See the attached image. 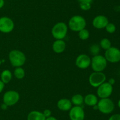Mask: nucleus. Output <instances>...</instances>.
I'll return each instance as SVG.
<instances>
[{"label": "nucleus", "mask_w": 120, "mask_h": 120, "mask_svg": "<svg viewBox=\"0 0 120 120\" xmlns=\"http://www.w3.org/2000/svg\"><path fill=\"white\" fill-rule=\"evenodd\" d=\"M26 56L23 52L19 50H12L9 54V60L13 67H21L26 61Z\"/></svg>", "instance_id": "obj_1"}, {"label": "nucleus", "mask_w": 120, "mask_h": 120, "mask_svg": "<svg viewBox=\"0 0 120 120\" xmlns=\"http://www.w3.org/2000/svg\"><path fill=\"white\" fill-rule=\"evenodd\" d=\"M86 21L84 17L80 15H75L70 19L69 27L71 30L75 32H79L85 28Z\"/></svg>", "instance_id": "obj_2"}, {"label": "nucleus", "mask_w": 120, "mask_h": 120, "mask_svg": "<svg viewBox=\"0 0 120 120\" xmlns=\"http://www.w3.org/2000/svg\"><path fill=\"white\" fill-rule=\"evenodd\" d=\"M98 110L104 114H110L113 112L115 105L112 100L109 98H101L97 104Z\"/></svg>", "instance_id": "obj_3"}, {"label": "nucleus", "mask_w": 120, "mask_h": 120, "mask_svg": "<svg viewBox=\"0 0 120 120\" xmlns=\"http://www.w3.org/2000/svg\"><path fill=\"white\" fill-rule=\"evenodd\" d=\"M91 65L94 72H103L107 65V61L103 55H94L91 60Z\"/></svg>", "instance_id": "obj_4"}, {"label": "nucleus", "mask_w": 120, "mask_h": 120, "mask_svg": "<svg viewBox=\"0 0 120 120\" xmlns=\"http://www.w3.org/2000/svg\"><path fill=\"white\" fill-rule=\"evenodd\" d=\"M68 31L67 25L63 22H59L53 26L52 29V34L56 40H63L66 36Z\"/></svg>", "instance_id": "obj_5"}, {"label": "nucleus", "mask_w": 120, "mask_h": 120, "mask_svg": "<svg viewBox=\"0 0 120 120\" xmlns=\"http://www.w3.org/2000/svg\"><path fill=\"white\" fill-rule=\"evenodd\" d=\"M106 76L103 72H94L89 76V83L92 87L97 88L105 82Z\"/></svg>", "instance_id": "obj_6"}, {"label": "nucleus", "mask_w": 120, "mask_h": 120, "mask_svg": "<svg viewBox=\"0 0 120 120\" xmlns=\"http://www.w3.org/2000/svg\"><path fill=\"white\" fill-rule=\"evenodd\" d=\"M104 57L111 63H117L120 61V49L117 47H111L105 50Z\"/></svg>", "instance_id": "obj_7"}, {"label": "nucleus", "mask_w": 120, "mask_h": 120, "mask_svg": "<svg viewBox=\"0 0 120 120\" xmlns=\"http://www.w3.org/2000/svg\"><path fill=\"white\" fill-rule=\"evenodd\" d=\"M19 98V94L18 92L14 90L8 91L4 94L3 102L8 107L12 106L18 102Z\"/></svg>", "instance_id": "obj_8"}, {"label": "nucleus", "mask_w": 120, "mask_h": 120, "mask_svg": "<svg viewBox=\"0 0 120 120\" xmlns=\"http://www.w3.org/2000/svg\"><path fill=\"white\" fill-rule=\"evenodd\" d=\"M97 88V95L100 98H109L113 91V87L108 82H104Z\"/></svg>", "instance_id": "obj_9"}, {"label": "nucleus", "mask_w": 120, "mask_h": 120, "mask_svg": "<svg viewBox=\"0 0 120 120\" xmlns=\"http://www.w3.org/2000/svg\"><path fill=\"white\" fill-rule=\"evenodd\" d=\"M14 28V22L13 20L8 16H2L0 18V32L2 33H9Z\"/></svg>", "instance_id": "obj_10"}, {"label": "nucleus", "mask_w": 120, "mask_h": 120, "mask_svg": "<svg viewBox=\"0 0 120 120\" xmlns=\"http://www.w3.org/2000/svg\"><path fill=\"white\" fill-rule=\"evenodd\" d=\"M84 117L85 113L81 106H75L69 110L70 120H84Z\"/></svg>", "instance_id": "obj_11"}, {"label": "nucleus", "mask_w": 120, "mask_h": 120, "mask_svg": "<svg viewBox=\"0 0 120 120\" xmlns=\"http://www.w3.org/2000/svg\"><path fill=\"white\" fill-rule=\"evenodd\" d=\"M76 65L80 69H86L91 65V59L86 54H80L76 58Z\"/></svg>", "instance_id": "obj_12"}, {"label": "nucleus", "mask_w": 120, "mask_h": 120, "mask_svg": "<svg viewBox=\"0 0 120 120\" xmlns=\"http://www.w3.org/2000/svg\"><path fill=\"white\" fill-rule=\"evenodd\" d=\"M109 20L105 15H97L93 21V25L96 29H103L105 28L109 23Z\"/></svg>", "instance_id": "obj_13"}, {"label": "nucleus", "mask_w": 120, "mask_h": 120, "mask_svg": "<svg viewBox=\"0 0 120 120\" xmlns=\"http://www.w3.org/2000/svg\"><path fill=\"white\" fill-rule=\"evenodd\" d=\"M57 108L63 111H69L72 107V103L69 99L62 98L59 100L57 103Z\"/></svg>", "instance_id": "obj_14"}, {"label": "nucleus", "mask_w": 120, "mask_h": 120, "mask_svg": "<svg viewBox=\"0 0 120 120\" xmlns=\"http://www.w3.org/2000/svg\"><path fill=\"white\" fill-rule=\"evenodd\" d=\"M53 50L57 54L62 53L65 50L66 43L63 40H56L52 45Z\"/></svg>", "instance_id": "obj_15"}, {"label": "nucleus", "mask_w": 120, "mask_h": 120, "mask_svg": "<svg viewBox=\"0 0 120 120\" xmlns=\"http://www.w3.org/2000/svg\"><path fill=\"white\" fill-rule=\"evenodd\" d=\"M98 98L97 96L93 94H89L84 98V102L88 106L93 107L98 103Z\"/></svg>", "instance_id": "obj_16"}, {"label": "nucleus", "mask_w": 120, "mask_h": 120, "mask_svg": "<svg viewBox=\"0 0 120 120\" xmlns=\"http://www.w3.org/2000/svg\"><path fill=\"white\" fill-rule=\"evenodd\" d=\"M46 117L43 112L38 111H32L28 114L27 120H45Z\"/></svg>", "instance_id": "obj_17"}, {"label": "nucleus", "mask_w": 120, "mask_h": 120, "mask_svg": "<svg viewBox=\"0 0 120 120\" xmlns=\"http://www.w3.org/2000/svg\"><path fill=\"white\" fill-rule=\"evenodd\" d=\"M12 77V72L8 69H5L1 72V80L4 84H7L10 82Z\"/></svg>", "instance_id": "obj_18"}, {"label": "nucleus", "mask_w": 120, "mask_h": 120, "mask_svg": "<svg viewBox=\"0 0 120 120\" xmlns=\"http://www.w3.org/2000/svg\"><path fill=\"white\" fill-rule=\"evenodd\" d=\"M71 102L75 106H81L84 102V98L81 94H76L72 96Z\"/></svg>", "instance_id": "obj_19"}, {"label": "nucleus", "mask_w": 120, "mask_h": 120, "mask_svg": "<svg viewBox=\"0 0 120 120\" xmlns=\"http://www.w3.org/2000/svg\"><path fill=\"white\" fill-rule=\"evenodd\" d=\"M14 74L16 78L21 80L24 78L25 75V72L24 69L21 67H16L14 70Z\"/></svg>", "instance_id": "obj_20"}, {"label": "nucleus", "mask_w": 120, "mask_h": 120, "mask_svg": "<svg viewBox=\"0 0 120 120\" xmlns=\"http://www.w3.org/2000/svg\"><path fill=\"white\" fill-rule=\"evenodd\" d=\"M100 46L101 48H103V49H105V50H107L111 47H112L110 40L109 39L106 38H104L101 40Z\"/></svg>", "instance_id": "obj_21"}, {"label": "nucleus", "mask_w": 120, "mask_h": 120, "mask_svg": "<svg viewBox=\"0 0 120 120\" xmlns=\"http://www.w3.org/2000/svg\"><path fill=\"white\" fill-rule=\"evenodd\" d=\"M89 36H90L89 31L85 28L80 31L79 32V36L82 40H87L89 38Z\"/></svg>", "instance_id": "obj_22"}, {"label": "nucleus", "mask_w": 120, "mask_h": 120, "mask_svg": "<svg viewBox=\"0 0 120 120\" xmlns=\"http://www.w3.org/2000/svg\"><path fill=\"white\" fill-rule=\"evenodd\" d=\"M100 47L97 44H93L90 47V52L91 54L94 55H98V53L100 52Z\"/></svg>", "instance_id": "obj_23"}, {"label": "nucleus", "mask_w": 120, "mask_h": 120, "mask_svg": "<svg viewBox=\"0 0 120 120\" xmlns=\"http://www.w3.org/2000/svg\"><path fill=\"white\" fill-rule=\"evenodd\" d=\"M105 28L106 29L107 32L110 33V34H113L116 31V26L113 23H110V22H109Z\"/></svg>", "instance_id": "obj_24"}, {"label": "nucleus", "mask_w": 120, "mask_h": 120, "mask_svg": "<svg viewBox=\"0 0 120 120\" xmlns=\"http://www.w3.org/2000/svg\"><path fill=\"white\" fill-rule=\"evenodd\" d=\"M80 7L83 11H88L90 9L91 5L90 3H80Z\"/></svg>", "instance_id": "obj_25"}, {"label": "nucleus", "mask_w": 120, "mask_h": 120, "mask_svg": "<svg viewBox=\"0 0 120 120\" xmlns=\"http://www.w3.org/2000/svg\"><path fill=\"white\" fill-rule=\"evenodd\" d=\"M108 120H120V114H115L110 116Z\"/></svg>", "instance_id": "obj_26"}, {"label": "nucleus", "mask_w": 120, "mask_h": 120, "mask_svg": "<svg viewBox=\"0 0 120 120\" xmlns=\"http://www.w3.org/2000/svg\"><path fill=\"white\" fill-rule=\"evenodd\" d=\"M43 114L44 115V116H45L46 118H48L49 116H51V111L49 109H45L43 112Z\"/></svg>", "instance_id": "obj_27"}, {"label": "nucleus", "mask_w": 120, "mask_h": 120, "mask_svg": "<svg viewBox=\"0 0 120 120\" xmlns=\"http://www.w3.org/2000/svg\"><path fill=\"white\" fill-rule=\"evenodd\" d=\"M79 3H90L93 2V0H77Z\"/></svg>", "instance_id": "obj_28"}, {"label": "nucleus", "mask_w": 120, "mask_h": 120, "mask_svg": "<svg viewBox=\"0 0 120 120\" xmlns=\"http://www.w3.org/2000/svg\"><path fill=\"white\" fill-rule=\"evenodd\" d=\"M5 87V84L0 80V93H1V92L3 91L4 88Z\"/></svg>", "instance_id": "obj_29"}, {"label": "nucleus", "mask_w": 120, "mask_h": 120, "mask_svg": "<svg viewBox=\"0 0 120 120\" xmlns=\"http://www.w3.org/2000/svg\"><path fill=\"white\" fill-rule=\"evenodd\" d=\"M8 106L7 105V104H5L4 103V102H3V104L1 105V109H2V110H6V109H7V108H8Z\"/></svg>", "instance_id": "obj_30"}, {"label": "nucleus", "mask_w": 120, "mask_h": 120, "mask_svg": "<svg viewBox=\"0 0 120 120\" xmlns=\"http://www.w3.org/2000/svg\"><path fill=\"white\" fill-rule=\"evenodd\" d=\"M108 82H109V84H110L111 85H113L115 84V82H116V80L114 78H110V80H109V81H108Z\"/></svg>", "instance_id": "obj_31"}, {"label": "nucleus", "mask_w": 120, "mask_h": 120, "mask_svg": "<svg viewBox=\"0 0 120 120\" xmlns=\"http://www.w3.org/2000/svg\"><path fill=\"white\" fill-rule=\"evenodd\" d=\"M45 120H57V119L56 118H55V116H50L48 118H46Z\"/></svg>", "instance_id": "obj_32"}, {"label": "nucleus", "mask_w": 120, "mask_h": 120, "mask_svg": "<svg viewBox=\"0 0 120 120\" xmlns=\"http://www.w3.org/2000/svg\"><path fill=\"white\" fill-rule=\"evenodd\" d=\"M5 1L4 0H0V9L4 6Z\"/></svg>", "instance_id": "obj_33"}, {"label": "nucleus", "mask_w": 120, "mask_h": 120, "mask_svg": "<svg viewBox=\"0 0 120 120\" xmlns=\"http://www.w3.org/2000/svg\"><path fill=\"white\" fill-rule=\"evenodd\" d=\"M118 107H119V108L120 109V99L119 100H118Z\"/></svg>", "instance_id": "obj_34"}, {"label": "nucleus", "mask_w": 120, "mask_h": 120, "mask_svg": "<svg viewBox=\"0 0 120 120\" xmlns=\"http://www.w3.org/2000/svg\"><path fill=\"white\" fill-rule=\"evenodd\" d=\"M1 62H1V60H0V65H1Z\"/></svg>", "instance_id": "obj_35"}]
</instances>
